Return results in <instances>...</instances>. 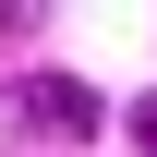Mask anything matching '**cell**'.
Segmentation results:
<instances>
[{"label":"cell","instance_id":"obj_1","mask_svg":"<svg viewBox=\"0 0 157 157\" xmlns=\"http://www.w3.org/2000/svg\"><path fill=\"white\" fill-rule=\"evenodd\" d=\"M12 109L36 121V133H60V145H85V133L109 121V109H97V85H73V73H24V85H12Z\"/></svg>","mask_w":157,"mask_h":157},{"label":"cell","instance_id":"obj_2","mask_svg":"<svg viewBox=\"0 0 157 157\" xmlns=\"http://www.w3.org/2000/svg\"><path fill=\"white\" fill-rule=\"evenodd\" d=\"M133 145H145V157H157V97H145V109H133Z\"/></svg>","mask_w":157,"mask_h":157}]
</instances>
